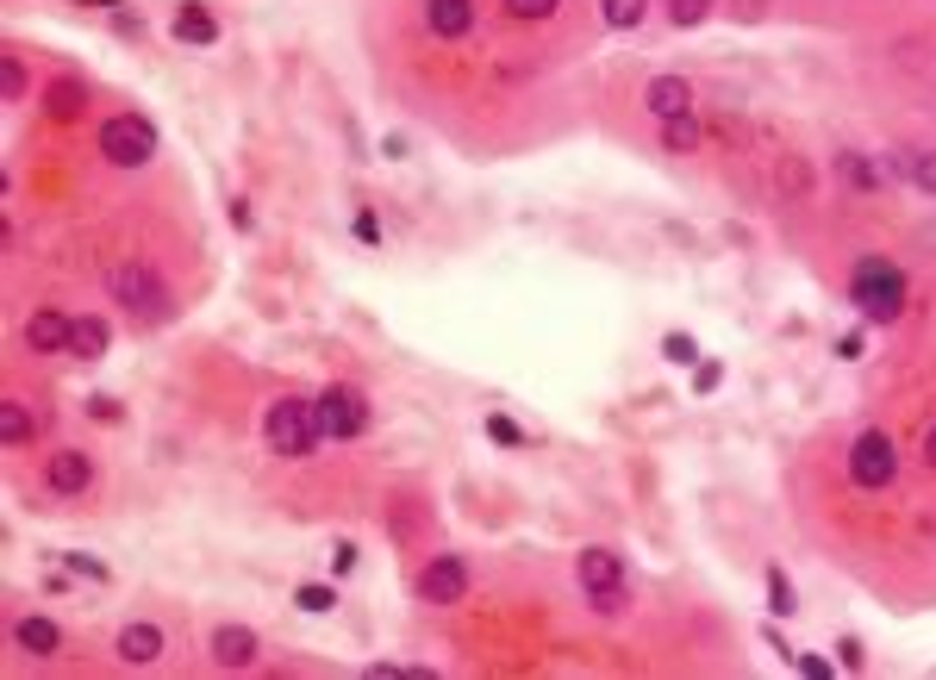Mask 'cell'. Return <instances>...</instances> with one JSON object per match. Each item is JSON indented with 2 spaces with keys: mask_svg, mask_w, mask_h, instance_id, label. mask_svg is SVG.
<instances>
[{
  "mask_svg": "<svg viewBox=\"0 0 936 680\" xmlns=\"http://www.w3.org/2000/svg\"><path fill=\"white\" fill-rule=\"evenodd\" d=\"M849 300H856V313L868 318V325H893V318L905 313V275L893 269L887 256H868V263H856V275H849Z\"/></svg>",
  "mask_w": 936,
  "mask_h": 680,
  "instance_id": "1",
  "label": "cell"
},
{
  "mask_svg": "<svg viewBox=\"0 0 936 680\" xmlns=\"http://www.w3.org/2000/svg\"><path fill=\"white\" fill-rule=\"evenodd\" d=\"M263 437H269L275 456H313V443H318L313 400H275L269 418H263Z\"/></svg>",
  "mask_w": 936,
  "mask_h": 680,
  "instance_id": "2",
  "label": "cell"
},
{
  "mask_svg": "<svg viewBox=\"0 0 936 680\" xmlns=\"http://www.w3.org/2000/svg\"><path fill=\"white\" fill-rule=\"evenodd\" d=\"M100 157L119 162V169H144V162L157 157V126L138 119V112H112L107 126H100Z\"/></svg>",
  "mask_w": 936,
  "mask_h": 680,
  "instance_id": "3",
  "label": "cell"
},
{
  "mask_svg": "<svg viewBox=\"0 0 936 680\" xmlns=\"http://www.w3.org/2000/svg\"><path fill=\"white\" fill-rule=\"evenodd\" d=\"M893 475H899V450H893L887 431H861L856 450H849V481L856 487H893Z\"/></svg>",
  "mask_w": 936,
  "mask_h": 680,
  "instance_id": "4",
  "label": "cell"
},
{
  "mask_svg": "<svg viewBox=\"0 0 936 680\" xmlns=\"http://www.w3.org/2000/svg\"><path fill=\"white\" fill-rule=\"evenodd\" d=\"M313 412H318V437H363L368 431V400L356 394V387H325V394L313 400Z\"/></svg>",
  "mask_w": 936,
  "mask_h": 680,
  "instance_id": "5",
  "label": "cell"
},
{
  "mask_svg": "<svg viewBox=\"0 0 936 680\" xmlns=\"http://www.w3.org/2000/svg\"><path fill=\"white\" fill-rule=\"evenodd\" d=\"M112 294H119V306H126V313H138V318H162L169 313V294H162V282L150 269H144V263H126V269H112Z\"/></svg>",
  "mask_w": 936,
  "mask_h": 680,
  "instance_id": "6",
  "label": "cell"
},
{
  "mask_svg": "<svg viewBox=\"0 0 936 680\" xmlns=\"http://www.w3.org/2000/svg\"><path fill=\"white\" fill-rule=\"evenodd\" d=\"M462 593H469V569H462L456 555H437V562H425V574H418V600L456 605Z\"/></svg>",
  "mask_w": 936,
  "mask_h": 680,
  "instance_id": "7",
  "label": "cell"
},
{
  "mask_svg": "<svg viewBox=\"0 0 936 680\" xmlns=\"http://www.w3.org/2000/svg\"><path fill=\"white\" fill-rule=\"evenodd\" d=\"M45 481H50V493L76 500V493H88V481H95V462H88V450H57V456L45 462Z\"/></svg>",
  "mask_w": 936,
  "mask_h": 680,
  "instance_id": "8",
  "label": "cell"
},
{
  "mask_svg": "<svg viewBox=\"0 0 936 680\" xmlns=\"http://www.w3.org/2000/svg\"><path fill=\"white\" fill-rule=\"evenodd\" d=\"M643 107H650L656 119H687V112H693V88H687V76H656L650 88H643Z\"/></svg>",
  "mask_w": 936,
  "mask_h": 680,
  "instance_id": "9",
  "label": "cell"
},
{
  "mask_svg": "<svg viewBox=\"0 0 936 680\" xmlns=\"http://www.w3.org/2000/svg\"><path fill=\"white\" fill-rule=\"evenodd\" d=\"M581 587H588V600L619 593V587H624V562L612 550H581Z\"/></svg>",
  "mask_w": 936,
  "mask_h": 680,
  "instance_id": "10",
  "label": "cell"
},
{
  "mask_svg": "<svg viewBox=\"0 0 936 680\" xmlns=\"http://www.w3.org/2000/svg\"><path fill=\"white\" fill-rule=\"evenodd\" d=\"M213 662L219 668H250L256 662V631H244V624H219V631H213Z\"/></svg>",
  "mask_w": 936,
  "mask_h": 680,
  "instance_id": "11",
  "label": "cell"
},
{
  "mask_svg": "<svg viewBox=\"0 0 936 680\" xmlns=\"http://www.w3.org/2000/svg\"><path fill=\"white\" fill-rule=\"evenodd\" d=\"M425 19H431V32L437 38H462L469 26H475V0H431Z\"/></svg>",
  "mask_w": 936,
  "mask_h": 680,
  "instance_id": "12",
  "label": "cell"
},
{
  "mask_svg": "<svg viewBox=\"0 0 936 680\" xmlns=\"http://www.w3.org/2000/svg\"><path fill=\"white\" fill-rule=\"evenodd\" d=\"M69 332H76V318H63V313H32L26 318V344L32 349H69Z\"/></svg>",
  "mask_w": 936,
  "mask_h": 680,
  "instance_id": "13",
  "label": "cell"
},
{
  "mask_svg": "<svg viewBox=\"0 0 936 680\" xmlns=\"http://www.w3.org/2000/svg\"><path fill=\"white\" fill-rule=\"evenodd\" d=\"M13 643L32 649V656H57V649H63V631H57L50 618H19V624H13Z\"/></svg>",
  "mask_w": 936,
  "mask_h": 680,
  "instance_id": "14",
  "label": "cell"
},
{
  "mask_svg": "<svg viewBox=\"0 0 936 680\" xmlns=\"http://www.w3.org/2000/svg\"><path fill=\"white\" fill-rule=\"evenodd\" d=\"M175 38H181V45H213V38H219V19H213L200 0H188V7L175 13Z\"/></svg>",
  "mask_w": 936,
  "mask_h": 680,
  "instance_id": "15",
  "label": "cell"
},
{
  "mask_svg": "<svg viewBox=\"0 0 936 680\" xmlns=\"http://www.w3.org/2000/svg\"><path fill=\"white\" fill-rule=\"evenodd\" d=\"M119 656H126V662H157V656H162V631H157V624H126V631H119Z\"/></svg>",
  "mask_w": 936,
  "mask_h": 680,
  "instance_id": "16",
  "label": "cell"
},
{
  "mask_svg": "<svg viewBox=\"0 0 936 680\" xmlns=\"http://www.w3.org/2000/svg\"><path fill=\"white\" fill-rule=\"evenodd\" d=\"M81 107H88V88H81L76 76L50 81V95H45V112H50V119H81Z\"/></svg>",
  "mask_w": 936,
  "mask_h": 680,
  "instance_id": "17",
  "label": "cell"
},
{
  "mask_svg": "<svg viewBox=\"0 0 936 680\" xmlns=\"http://www.w3.org/2000/svg\"><path fill=\"white\" fill-rule=\"evenodd\" d=\"M69 356H81V363L107 356V318H76V332H69Z\"/></svg>",
  "mask_w": 936,
  "mask_h": 680,
  "instance_id": "18",
  "label": "cell"
},
{
  "mask_svg": "<svg viewBox=\"0 0 936 680\" xmlns=\"http://www.w3.org/2000/svg\"><path fill=\"white\" fill-rule=\"evenodd\" d=\"M837 175H843V181H849V188H861V194H868V188H880V181H887V169H874V162L861 157V150H837Z\"/></svg>",
  "mask_w": 936,
  "mask_h": 680,
  "instance_id": "19",
  "label": "cell"
},
{
  "mask_svg": "<svg viewBox=\"0 0 936 680\" xmlns=\"http://www.w3.org/2000/svg\"><path fill=\"white\" fill-rule=\"evenodd\" d=\"M600 13L612 32H631V26H643V13H650V0H600Z\"/></svg>",
  "mask_w": 936,
  "mask_h": 680,
  "instance_id": "20",
  "label": "cell"
},
{
  "mask_svg": "<svg viewBox=\"0 0 936 680\" xmlns=\"http://www.w3.org/2000/svg\"><path fill=\"white\" fill-rule=\"evenodd\" d=\"M662 150H674V157L699 150V126H693V112H687V119H662Z\"/></svg>",
  "mask_w": 936,
  "mask_h": 680,
  "instance_id": "21",
  "label": "cell"
},
{
  "mask_svg": "<svg viewBox=\"0 0 936 680\" xmlns=\"http://www.w3.org/2000/svg\"><path fill=\"white\" fill-rule=\"evenodd\" d=\"M0 437H7V443H26V437H32V418H26V406L0 400Z\"/></svg>",
  "mask_w": 936,
  "mask_h": 680,
  "instance_id": "22",
  "label": "cell"
},
{
  "mask_svg": "<svg viewBox=\"0 0 936 680\" xmlns=\"http://www.w3.org/2000/svg\"><path fill=\"white\" fill-rule=\"evenodd\" d=\"M905 175H912L924 194H936V150H905Z\"/></svg>",
  "mask_w": 936,
  "mask_h": 680,
  "instance_id": "23",
  "label": "cell"
},
{
  "mask_svg": "<svg viewBox=\"0 0 936 680\" xmlns=\"http://www.w3.org/2000/svg\"><path fill=\"white\" fill-rule=\"evenodd\" d=\"M768 605H775V612H787V618H794V581H787V574H780V569H768Z\"/></svg>",
  "mask_w": 936,
  "mask_h": 680,
  "instance_id": "24",
  "label": "cell"
},
{
  "mask_svg": "<svg viewBox=\"0 0 936 680\" xmlns=\"http://www.w3.org/2000/svg\"><path fill=\"white\" fill-rule=\"evenodd\" d=\"M662 356H668V363H693L699 344H693L687 332H668V337H662Z\"/></svg>",
  "mask_w": 936,
  "mask_h": 680,
  "instance_id": "25",
  "label": "cell"
},
{
  "mask_svg": "<svg viewBox=\"0 0 936 680\" xmlns=\"http://www.w3.org/2000/svg\"><path fill=\"white\" fill-rule=\"evenodd\" d=\"M487 437H493V443H512V450H519V443H524V431L512 425L506 412H487Z\"/></svg>",
  "mask_w": 936,
  "mask_h": 680,
  "instance_id": "26",
  "label": "cell"
},
{
  "mask_svg": "<svg viewBox=\"0 0 936 680\" xmlns=\"http://www.w3.org/2000/svg\"><path fill=\"white\" fill-rule=\"evenodd\" d=\"M706 13H712V0H674V7H668V19H674V26H699Z\"/></svg>",
  "mask_w": 936,
  "mask_h": 680,
  "instance_id": "27",
  "label": "cell"
},
{
  "mask_svg": "<svg viewBox=\"0 0 936 680\" xmlns=\"http://www.w3.org/2000/svg\"><path fill=\"white\" fill-rule=\"evenodd\" d=\"M294 600H300V612H332V605H337V593H332V587H300Z\"/></svg>",
  "mask_w": 936,
  "mask_h": 680,
  "instance_id": "28",
  "label": "cell"
},
{
  "mask_svg": "<svg viewBox=\"0 0 936 680\" xmlns=\"http://www.w3.org/2000/svg\"><path fill=\"white\" fill-rule=\"evenodd\" d=\"M0 88H7V100H26V69H19V57L0 63Z\"/></svg>",
  "mask_w": 936,
  "mask_h": 680,
  "instance_id": "29",
  "label": "cell"
},
{
  "mask_svg": "<svg viewBox=\"0 0 936 680\" xmlns=\"http://www.w3.org/2000/svg\"><path fill=\"white\" fill-rule=\"evenodd\" d=\"M506 13H512V19H550L555 0H506Z\"/></svg>",
  "mask_w": 936,
  "mask_h": 680,
  "instance_id": "30",
  "label": "cell"
},
{
  "mask_svg": "<svg viewBox=\"0 0 936 680\" xmlns=\"http://www.w3.org/2000/svg\"><path fill=\"white\" fill-rule=\"evenodd\" d=\"M356 238H363V244H382V225H375V213H356Z\"/></svg>",
  "mask_w": 936,
  "mask_h": 680,
  "instance_id": "31",
  "label": "cell"
},
{
  "mask_svg": "<svg viewBox=\"0 0 936 680\" xmlns=\"http://www.w3.org/2000/svg\"><path fill=\"white\" fill-rule=\"evenodd\" d=\"M718 381H725V368H718V363H706V368H699V375H693V387H699V394H712Z\"/></svg>",
  "mask_w": 936,
  "mask_h": 680,
  "instance_id": "32",
  "label": "cell"
},
{
  "mask_svg": "<svg viewBox=\"0 0 936 680\" xmlns=\"http://www.w3.org/2000/svg\"><path fill=\"white\" fill-rule=\"evenodd\" d=\"M69 569L88 574V581H107V569H100V562H88V555H69Z\"/></svg>",
  "mask_w": 936,
  "mask_h": 680,
  "instance_id": "33",
  "label": "cell"
},
{
  "mask_svg": "<svg viewBox=\"0 0 936 680\" xmlns=\"http://www.w3.org/2000/svg\"><path fill=\"white\" fill-rule=\"evenodd\" d=\"M843 668H861V662H868V656H861V643H856V637H843Z\"/></svg>",
  "mask_w": 936,
  "mask_h": 680,
  "instance_id": "34",
  "label": "cell"
},
{
  "mask_svg": "<svg viewBox=\"0 0 936 680\" xmlns=\"http://www.w3.org/2000/svg\"><path fill=\"white\" fill-rule=\"evenodd\" d=\"M837 356H843V363H856V356H861V332H849V337H837Z\"/></svg>",
  "mask_w": 936,
  "mask_h": 680,
  "instance_id": "35",
  "label": "cell"
},
{
  "mask_svg": "<svg viewBox=\"0 0 936 680\" xmlns=\"http://www.w3.org/2000/svg\"><path fill=\"white\" fill-rule=\"evenodd\" d=\"M780 188L799 194V188H806V169H799V162H787V169H780Z\"/></svg>",
  "mask_w": 936,
  "mask_h": 680,
  "instance_id": "36",
  "label": "cell"
},
{
  "mask_svg": "<svg viewBox=\"0 0 936 680\" xmlns=\"http://www.w3.org/2000/svg\"><path fill=\"white\" fill-rule=\"evenodd\" d=\"M349 562H356V543H337V550H332V569H337V574H344V569H349Z\"/></svg>",
  "mask_w": 936,
  "mask_h": 680,
  "instance_id": "37",
  "label": "cell"
},
{
  "mask_svg": "<svg viewBox=\"0 0 936 680\" xmlns=\"http://www.w3.org/2000/svg\"><path fill=\"white\" fill-rule=\"evenodd\" d=\"M799 674H811V680H825V674H830V662H818V656H799Z\"/></svg>",
  "mask_w": 936,
  "mask_h": 680,
  "instance_id": "38",
  "label": "cell"
},
{
  "mask_svg": "<svg viewBox=\"0 0 936 680\" xmlns=\"http://www.w3.org/2000/svg\"><path fill=\"white\" fill-rule=\"evenodd\" d=\"M924 462H930V469H936V425L924 431Z\"/></svg>",
  "mask_w": 936,
  "mask_h": 680,
  "instance_id": "39",
  "label": "cell"
}]
</instances>
